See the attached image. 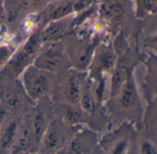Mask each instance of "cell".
I'll list each match as a JSON object with an SVG mask.
<instances>
[{"mask_svg": "<svg viewBox=\"0 0 157 154\" xmlns=\"http://www.w3.org/2000/svg\"><path fill=\"white\" fill-rule=\"evenodd\" d=\"M41 29L42 27L38 26L32 32L24 43L13 53L4 67L1 68L0 74L10 78L18 79L26 67L33 64L43 47L40 39Z\"/></svg>", "mask_w": 157, "mask_h": 154, "instance_id": "obj_1", "label": "cell"}, {"mask_svg": "<svg viewBox=\"0 0 157 154\" xmlns=\"http://www.w3.org/2000/svg\"><path fill=\"white\" fill-rule=\"evenodd\" d=\"M86 76L87 72L74 68H69L64 73L56 75L50 94L51 101L53 103L78 105L82 82Z\"/></svg>", "mask_w": 157, "mask_h": 154, "instance_id": "obj_2", "label": "cell"}, {"mask_svg": "<svg viewBox=\"0 0 157 154\" xmlns=\"http://www.w3.org/2000/svg\"><path fill=\"white\" fill-rule=\"evenodd\" d=\"M0 104L11 116H21L29 112L33 105L18 79L0 74Z\"/></svg>", "mask_w": 157, "mask_h": 154, "instance_id": "obj_3", "label": "cell"}, {"mask_svg": "<svg viewBox=\"0 0 157 154\" xmlns=\"http://www.w3.org/2000/svg\"><path fill=\"white\" fill-rule=\"evenodd\" d=\"M55 78L56 75L32 64L22 71L19 80L29 99L36 103L45 98H50Z\"/></svg>", "mask_w": 157, "mask_h": 154, "instance_id": "obj_4", "label": "cell"}, {"mask_svg": "<svg viewBox=\"0 0 157 154\" xmlns=\"http://www.w3.org/2000/svg\"><path fill=\"white\" fill-rule=\"evenodd\" d=\"M80 127L68 125L54 114L40 143L38 154H57L66 148Z\"/></svg>", "mask_w": 157, "mask_h": 154, "instance_id": "obj_5", "label": "cell"}, {"mask_svg": "<svg viewBox=\"0 0 157 154\" xmlns=\"http://www.w3.org/2000/svg\"><path fill=\"white\" fill-rule=\"evenodd\" d=\"M33 65L53 75H59L71 67L66 52L65 39L62 41L43 44Z\"/></svg>", "mask_w": 157, "mask_h": 154, "instance_id": "obj_6", "label": "cell"}, {"mask_svg": "<svg viewBox=\"0 0 157 154\" xmlns=\"http://www.w3.org/2000/svg\"><path fill=\"white\" fill-rule=\"evenodd\" d=\"M67 39V38H66ZM65 39L66 52L70 61L71 67L82 72H87L94 53L98 46L97 38L89 39L87 36L77 37L75 41Z\"/></svg>", "mask_w": 157, "mask_h": 154, "instance_id": "obj_7", "label": "cell"}, {"mask_svg": "<svg viewBox=\"0 0 157 154\" xmlns=\"http://www.w3.org/2000/svg\"><path fill=\"white\" fill-rule=\"evenodd\" d=\"M100 22L105 26L117 28L130 17V0H96Z\"/></svg>", "mask_w": 157, "mask_h": 154, "instance_id": "obj_8", "label": "cell"}, {"mask_svg": "<svg viewBox=\"0 0 157 154\" xmlns=\"http://www.w3.org/2000/svg\"><path fill=\"white\" fill-rule=\"evenodd\" d=\"M110 100L115 102L113 106L117 110V114L121 115H127L128 117L133 115L138 116L140 115V109L138 92L130 74L119 93Z\"/></svg>", "mask_w": 157, "mask_h": 154, "instance_id": "obj_9", "label": "cell"}, {"mask_svg": "<svg viewBox=\"0 0 157 154\" xmlns=\"http://www.w3.org/2000/svg\"><path fill=\"white\" fill-rule=\"evenodd\" d=\"M75 15L53 21L42 27L40 39L43 44L62 41L75 34Z\"/></svg>", "mask_w": 157, "mask_h": 154, "instance_id": "obj_10", "label": "cell"}, {"mask_svg": "<svg viewBox=\"0 0 157 154\" xmlns=\"http://www.w3.org/2000/svg\"><path fill=\"white\" fill-rule=\"evenodd\" d=\"M99 148L97 133L81 126L66 147L67 154H94Z\"/></svg>", "mask_w": 157, "mask_h": 154, "instance_id": "obj_11", "label": "cell"}, {"mask_svg": "<svg viewBox=\"0 0 157 154\" xmlns=\"http://www.w3.org/2000/svg\"><path fill=\"white\" fill-rule=\"evenodd\" d=\"M116 66V57L112 49L108 46L98 45L94 53L88 67V76L94 81L103 79V74L113 71Z\"/></svg>", "mask_w": 157, "mask_h": 154, "instance_id": "obj_12", "label": "cell"}, {"mask_svg": "<svg viewBox=\"0 0 157 154\" xmlns=\"http://www.w3.org/2000/svg\"><path fill=\"white\" fill-rule=\"evenodd\" d=\"M53 110L56 115L73 126H82L88 125L90 122L91 116L85 113L80 105L53 103Z\"/></svg>", "mask_w": 157, "mask_h": 154, "instance_id": "obj_13", "label": "cell"}, {"mask_svg": "<svg viewBox=\"0 0 157 154\" xmlns=\"http://www.w3.org/2000/svg\"><path fill=\"white\" fill-rule=\"evenodd\" d=\"M131 139L129 136L121 130L109 133L99 142L103 154H128Z\"/></svg>", "mask_w": 157, "mask_h": 154, "instance_id": "obj_14", "label": "cell"}, {"mask_svg": "<svg viewBox=\"0 0 157 154\" xmlns=\"http://www.w3.org/2000/svg\"><path fill=\"white\" fill-rule=\"evenodd\" d=\"M128 76L129 73L128 70V66L124 63L116 64L111 76V83H110V90H109L110 99L114 98L119 93Z\"/></svg>", "mask_w": 157, "mask_h": 154, "instance_id": "obj_15", "label": "cell"}, {"mask_svg": "<svg viewBox=\"0 0 157 154\" xmlns=\"http://www.w3.org/2000/svg\"><path fill=\"white\" fill-rule=\"evenodd\" d=\"M26 0H4L5 15L9 22L13 23L24 9Z\"/></svg>", "mask_w": 157, "mask_h": 154, "instance_id": "obj_16", "label": "cell"}, {"mask_svg": "<svg viewBox=\"0 0 157 154\" xmlns=\"http://www.w3.org/2000/svg\"><path fill=\"white\" fill-rule=\"evenodd\" d=\"M53 1L55 0H26L24 9H29L31 11L39 12Z\"/></svg>", "mask_w": 157, "mask_h": 154, "instance_id": "obj_17", "label": "cell"}, {"mask_svg": "<svg viewBox=\"0 0 157 154\" xmlns=\"http://www.w3.org/2000/svg\"><path fill=\"white\" fill-rule=\"evenodd\" d=\"M138 152L139 154H157V145L149 139H143L140 142Z\"/></svg>", "mask_w": 157, "mask_h": 154, "instance_id": "obj_18", "label": "cell"}, {"mask_svg": "<svg viewBox=\"0 0 157 154\" xmlns=\"http://www.w3.org/2000/svg\"><path fill=\"white\" fill-rule=\"evenodd\" d=\"M13 54L12 49L9 45H3L0 46V65H3L9 61L10 56Z\"/></svg>", "mask_w": 157, "mask_h": 154, "instance_id": "obj_19", "label": "cell"}, {"mask_svg": "<svg viewBox=\"0 0 157 154\" xmlns=\"http://www.w3.org/2000/svg\"><path fill=\"white\" fill-rule=\"evenodd\" d=\"M5 15V6L4 0H0V19Z\"/></svg>", "mask_w": 157, "mask_h": 154, "instance_id": "obj_20", "label": "cell"}, {"mask_svg": "<svg viewBox=\"0 0 157 154\" xmlns=\"http://www.w3.org/2000/svg\"><path fill=\"white\" fill-rule=\"evenodd\" d=\"M57 154H67V150H66V148H64L63 150L59 151V152H58Z\"/></svg>", "mask_w": 157, "mask_h": 154, "instance_id": "obj_21", "label": "cell"}, {"mask_svg": "<svg viewBox=\"0 0 157 154\" xmlns=\"http://www.w3.org/2000/svg\"><path fill=\"white\" fill-rule=\"evenodd\" d=\"M156 120H157V116H156Z\"/></svg>", "mask_w": 157, "mask_h": 154, "instance_id": "obj_22", "label": "cell"}]
</instances>
